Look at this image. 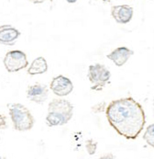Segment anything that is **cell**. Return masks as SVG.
Wrapping results in <instances>:
<instances>
[{
  "instance_id": "30bf717a",
  "label": "cell",
  "mask_w": 154,
  "mask_h": 159,
  "mask_svg": "<svg viewBox=\"0 0 154 159\" xmlns=\"http://www.w3.org/2000/svg\"><path fill=\"white\" fill-rule=\"evenodd\" d=\"M133 54H134V51H132L131 49H129L128 47L123 46V47H118L114 51H112L107 55V57L117 66L120 67L123 66L129 61V59Z\"/></svg>"
},
{
  "instance_id": "9c48e42d",
  "label": "cell",
  "mask_w": 154,
  "mask_h": 159,
  "mask_svg": "<svg viewBox=\"0 0 154 159\" xmlns=\"http://www.w3.org/2000/svg\"><path fill=\"white\" fill-rule=\"evenodd\" d=\"M20 31L11 25L0 26V44L7 46L14 45L20 36Z\"/></svg>"
},
{
  "instance_id": "9a60e30c",
  "label": "cell",
  "mask_w": 154,
  "mask_h": 159,
  "mask_svg": "<svg viewBox=\"0 0 154 159\" xmlns=\"http://www.w3.org/2000/svg\"><path fill=\"white\" fill-rule=\"evenodd\" d=\"M97 159H116V157H114L113 154L108 153V154H106V155H103L102 157H100L99 158Z\"/></svg>"
},
{
  "instance_id": "7c38bea8",
  "label": "cell",
  "mask_w": 154,
  "mask_h": 159,
  "mask_svg": "<svg viewBox=\"0 0 154 159\" xmlns=\"http://www.w3.org/2000/svg\"><path fill=\"white\" fill-rule=\"evenodd\" d=\"M144 141L152 148H154V123L149 125L143 134Z\"/></svg>"
},
{
  "instance_id": "d6986e66",
  "label": "cell",
  "mask_w": 154,
  "mask_h": 159,
  "mask_svg": "<svg viewBox=\"0 0 154 159\" xmlns=\"http://www.w3.org/2000/svg\"><path fill=\"white\" fill-rule=\"evenodd\" d=\"M153 105H154V100H153Z\"/></svg>"
},
{
  "instance_id": "8fae6325",
  "label": "cell",
  "mask_w": 154,
  "mask_h": 159,
  "mask_svg": "<svg viewBox=\"0 0 154 159\" xmlns=\"http://www.w3.org/2000/svg\"><path fill=\"white\" fill-rule=\"evenodd\" d=\"M47 70H48V64L46 59L42 56H40L33 60L30 66L27 70V73L29 75H35L44 74L47 72Z\"/></svg>"
},
{
  "instance_id": "277c9868",
  "label": "cell",
  "mask_w": 154,
  "mask_h": 159,
  "mask_svg": "<svg viewBox=\"0 0 154 159\" xmlns=\"http://www.w3.org/2000/svg\"><path fill=\"white\" fill-rule=\"evenodd\" d=\"M110 76V71L104 65L95 64L89 66L87 77L93 90H102L109 81Z\"/></svg>"
},
{
  "instance_id": "5bb4252c",
  "label": "cell",
  "mask_w": 154,
  "mask_h": 159,
  "mask_svg": "<svg viewBox=\"0 0 154 159\" xmlns=\"http://www.w3.org/2000/svg\"><path fill=\"white\" fill-rule=\"evenodd\" d=\"M7 128V117L4 114H0V130Z\"/></svg>"
},
{
  "instance_id": "52a82bcc",
  "label": "cell",
  "mask_w": 154,
  "mask_h": 159,
  "mask_svg": "<svg viewBox=\"0 0 154 159\" xmlns=\"http://www.w3.org/2000/svg\"><path fill=\"white\" fill-rule=\"evenodd\" d=\"M49 97V89L45 84L36 83L29 86L27 89V98L37 104L44 103Z\"/></svg>"
},
{
  "instance_id": "7a4b0ae2",
  "label": "cell",
  "mask_w": 154,
  "mask_h": 159,
  "mask_svg": "<svg viewBox=\"0 0 154 159\" xmlns=\"http://www.w3.org/2000/svg\"><path fill=\"white\" fill-rule=\"evenodd\" d=\"M73 115V105L65 98H54L48 106L46 123L49 127L62 126L68 123Z\"/></svg>"
},
{
  "instance_id": "4fadbf2b",
  "label": "cell",
  "mask_w": 154,
  "mask_h": 159,
  "mask_svg": "<svg viewBox=\"0 0 154 159\" xmlns=\"http://www.w3.org/2000/svg\"><path fill=\"white\" fill-rule=\"evenodd\" d=\"M85 146H86V149L87 151L88 155L93 156L96 152V149H97V142L94 141L93 139H88V140L86 141V143H85Z\"/></svg>"
},
{
  "instance_id": "5b68a950",
  "label": "cell",
  "mask_w": 154,
  "mask_h": 159,
  "mask_svg": "<svg viewBox=\"0 0 154 159\" xmlns=\"http://www.w3.org/2000/svg\"><path fill=\"white\" fill-rule=\"evenodd\" d=\"M3 63L7 71L9 73L19 72L29 66L26 53L19 50H14L7 52L3 59Z\"/></svg>"
},
{
  "instance_id": "3957f363",
  "label": "cell",
  "mask_w": 154,
  "mask_h": 159,
  "mask_svg": "<svg viewBox=\"0 0 154 159\" xmlns=\"http://www.w3.org/2000/svg\"><path fill=\"white\" fill-rule=\"evenodd\" d=\"M9 116L16 131L26 132L33 128L35 119L29 110L21 103H9L7 104Z\"/></svg>"
},
{
  "instance_id": "2e32d148",
  "label": "cell",
  "mask_w": 154,
  "mask_h": 159,
  "mask_svg": "<svg viewBox=\"0 0 154 159\" xmlns=\"http://www.w3.org/2000/svg\"><path fill=\"white\" fill-rule=\"evenodd\" d=\"M31 3H33V4H42V3H43L45 1H50V2H52V0H29Z\"/></svg>"
},
{
  "instance_id": "e0dca14e",
  "label": "cell",
  "mask_w": 154,
  "mask_h": 159,
  "mask_svg": "<svg viewBox=\"0 0 154 159\" xmlns=\"http://www.w3.org/2000/svg\"><path fill=\"white\" fill-rule=\"evenodd\" d=\"M69 4H74V3H76L78 0H66Z\"/></svg>"
},
{
  "instance_id": "ba28073f",
  "label": "cell",
  "mask_w": 154,
  "mask_h": 159,
  "mask_svg": "<svg viewBox=\"0 0 154 159\" xmlns=\"http://www.w3.org/2000/svg\"><path fill=\"white\" fill-rule=\"evenodd\" d=\"M134 9L129 5H118L111 7V16L119 24H127L133 18Z\"/></svg>"
},
{
  "instance_id": "8992f818",
  "label": "cell",
  "mask_w": 154,
  "mask_h": 159,
  "mask_svg": "<svg viewBox=\"0 0 154 159\" xmlns=\"http://www.w3.org/2000/svg\"><path fill=\"white\" fill-rule=\"evenodd\" d=\"M50 89L58 97H66L73 90V84L70 78L60 75L52 78Z\"/></svg>"
},
{
  "instance_id": "ac0fdd59",
  "label": "cell",
  "mask_w": 154,
  "mask_h": 159,
  "mask_svg": "<svg viewBox=\"0 0 154 159\" xmlns=\"http://www.w3.org/2000/svg\"><path fill=\"white\" fill-rule=\"evenodd\" d=\"M0 159H7L6 157H0Z\"/></svg>"
},
{
  "instance_id": "6da1fadb",
  "label": "cell",
  "mask_w": 154,
  "mask_h": 159,
  "mask_svg": "<svg viewBox=\"0 0 154 159\" xmlns=\"http://www.w3.org/2000/svg\"><path fill=\"white\" fill-rule=\"evenodd\" d=\"M110 126L128 140L137 139L146 124V116L140 103L131 97L112 100L106 108Z\"/></svg>"
}]
</instances>
